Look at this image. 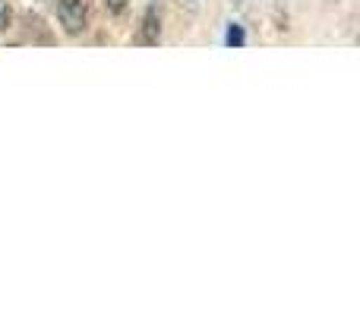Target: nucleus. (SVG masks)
Returning <instances> with one entry per match:
<instances>
[{
  "label": "nucleus",
  "instance_id": "4",
  "mask_svg": "<svg viewBox=\"0 0 360 316\" xmlns=\"http://www.w3.org/2000/svg\"><path fill=\"white\" fill-rule=\"evenodd\" d=\"M13 25V6L10 0H0V32H6Z\"/></svg>",
  "mask_w": 360,
  "mask_h": 316
},
{
  "label": "nucleus",
  "instance_id": "6",
  "mask_svg": "<svg viewBox=\"0 0 360 316\" xmlns=\"http://www.w3.org/2000/svg\"><path fill=\"white\" fill-rule=\"evenodd\" d=\"M234 4H243V0H234Z\"/></svg>",
  "mask_w": 360,
  "mask_h": 316
},
{
  "label": "nucleus",
  "instance_id": "1",
  "mask_svg": "<svg viewBox=\"0 0 360 316\" xmlns=\"http://www.w3.org/2000/svg\"><path fill=\"white\" fill-rule=\"evenodd\" d=\"M89 10L92 0H57V23L67 35H82L89 25Z\"/></svg>",
  "mask_w": 360,
  "mask_h": 316
},
{
  "label": "nucleus",
  "instance_id": "2",
  "mask_svg": "<svg viewBox=\"0 0 360 316\" xmlns=\"http://www.w3.org/2000/svg\"><path fill=\"white\" fill-rule=\"evenodd\" d=\"M139 44H158L162 42V16H158V6L152 4V6H146V13H143V29H139V38H136Z\"/></svg>",
  "mask_w": 360,
  "mask_h": 316
},
{
  "label": "nucleus",
  "instance_id": "5",
  "mask_svg": "<svg viewBox=\"0 0 360 316\" xmlns=\"http://www.w3.org/2000/svg\"><path fill=\"white\" fill-rule=\"evenodd\" d=\"M127 4H130V0H105V10L111 13V16H120V13L127 10Z\"/></svg>",
  "mask_w": 360,
  "mask_h": 316
},
{
  "label": "nucleus",
  "instance_id": "3",
  "mask_svg": "<svg viewBox=\"0 0 360 316\" xmlns=\"http://www.w3.org/2000/svg\"><path fill=\"white\" fill-rule=\"evenodd\" d=\"M247 44V32H243L240 23H228L224 29V48H243Z\"/></svg>",
  "mask_w": 360,
  "mask_h": 316
}]
</instances>
